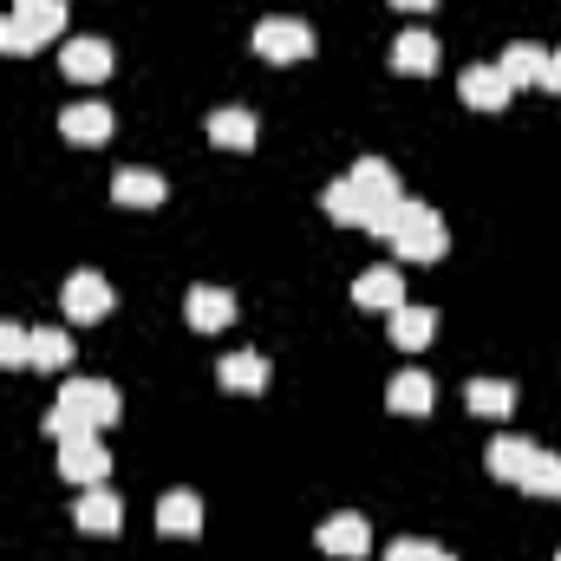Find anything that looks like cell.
<instances>
[{"mask_svg":"<svg viewBox=\"0 0 561 561\" xmlns=\"http://www.w3.org/2000/svg\"><path fill=\"white\" fill-rule=\"evenodd\" d=\"M490 477H503L529 496H561V457L529 444V437H496L490 444Z\"/></svg>","mask_w":561,"mask_h":561,"instance_id":"cell-1","label":"cell"},{"mask_svg":"<svg viewBox=\"0 0 561 561\" xmlns=\"http://www.w3.org/2000/svg\"><path fill=\"white\" fill-rule=\"evenodd\" d=\"M112 419H118V392L105 379H72V386H59V405L46 412V431L79 437V431H105Z\"/></svg>","mask_w":561,"mask_h":561,"instance_id":"cell-2","label":"cell"},{"mask_svg":"<svg viewBox=\"0 0 561 561\" xmlns=\"http://www.w3.org/2000/svg\"><path fill=\"white\" fill-rule=\"evenodd\" d=\"M386 236H392V249H399L405 262H437V255L450 249L444 216H437V209H424V203H399V209H392V222H386Z\"/></svg>","mask_w":561,"mask_h":561,"instance_id":"cell-3","label":"cell"},{"mask_svg":"<svg viewBox=\"0 0 561 561\" xmlns=\"http://www.w3.org/2000/svg\"><path fill=\"white\" fill-rule=\"evenodd\" d=\"M66 0H13V13L0 20V53H33L59 33Z\"/></svg>","mask_w":561,"mask_h":561,"instance_id":"cell-4","label":"cell"},{"mask_svg":"<svg viewBox=\"0 0 561 561\" xmlns=\"http://www.w3.org/2000/svg\"><path fill=\"white\" fill-rule=\"evenodd\" d=\"M59 470H66V483L92 490V483H105V477H112V450H105L92 431H79V437H59Z\"/></svg>","mask_w":561,"mask_h":561,"instance_id":"cell-5","label":"cell"},{"mask_svg":"<svg viewBox=\"0 0 561 561\" xmlns=\"http://www.w3.org/2000/svg\"><path fill=\"white\" fill-rule=\"evenodd\" d=\"M255 53H262V59H275V66H294V59H307V53H313V26L275 13V20H262V26H255Z\"/></svg>","mask_w":561,"mask_h":561,"instance_id":"cell-6","label":"cell"},{"mask_svg":"<svg viewBox=\"0 0 561 561\" xmlns=\"http://www.w3.org/2000/svg\"><path fill=\"white\" fill-rule=\"evenodd\" d=\"M346 183H353V190H359V196H366L386 222H392V209L405 203V196H399V176H392V163H386V157H359ZM379 236H386V229H379Z\"/></svg>","mask_w":561,"mask_h":561,"instance_id":"cell-7","label":"cell"},{"mask_svg":"<svg viewBox=\"0 0 561 561\" xmlns=\"http://www.w3.org/2000/svg\"><path fill=\"white\" fill-rule=\"evenodd\" d=\"M320 549L340 561H359L373 549V529H366V516H353V510H340V516H327L320 523Z\"/></svg>","mask_w":561,"mask_h":561,"instance_id":"cell-8","label":"cell"},{"mask_svg":"<svg viewBox=\"0 0 561 561\" xmlns=\"http://www.w3.org/2000/svg\"><path fill=\"white\" fill-rule=\"evenodd\" d=\"M66 313L72 320H105L112 313V280L99 275V268H79V275L66 280Z\"/></svg>","mask_w":561,"mask_h":561,"instance_id":"cell-9","label":"cell"},{"mask_svg":"<svg viewBox=\"0 0 561 561\" xmlns=\"http://www.w3.org/2000/svg\"><path fill=\"white\" fill-rule=\"evenodd\" d=\"M59 72H66L72 85H99V79L112 72V46H105V39H66Z\"/></svg>","mask_w":561,"mask_h":561,"instance_id":"cell-10","label":"cell"},{"mask_svg":"<svg viewBox=\"0 0 561 561\" xmlns=\"http://www.w3.org/2000/svg\"><path fill=\"white\" fill-rule=\"evenodd\" d=\"M457 92H463V105H477V112H503L516 85L503 79V66H470V72L457 79Z\"/></svg>","mask_w":561,"mask_h":561,"instance_id":"cell-11","label":"cell"},{"mask_svg":"<svg viewBox=\"0 0 561 561\" xmlns=\"http://www.w3.org/2000/svg\"><path fill=\"white\" fill-rule=\"evenodd\" d=\"M320 209H327L333 222H353V229H373V236L386 229V216H379V209H373V203H366V196H359V190H353L346 176H340V183H333V190L320 196Z\"/></svg>","mask_w":561,"mask_h":561,"instance_id":"cell-12","label":"cell"},{"mask_svg":"<svg viewBox=\"0 0 561 561\" xmlns=\"http://www.w3.org/2000/svg\"><path fill=\"white\" fill-rule=\"evenodd\" d=\"M236 320V294L229 287H190V327L196 333H222Z\"/></svg>","mask_w":561,"mask_h":561,"instance_id":"cell-13","label":"cell"},{"mask_svg":"<svg viewBox=\"0 0 561 561\" xmlns=\"http://www.w3.org/2000/svg\"><path fill=\"white\" fill-rule=\"evenodd\" d=\"M157 529H163V536H196V529H203V503H196V490H163V503H157Z\"/></svg>","mask_w":561,"mask_h":561,"instance_id":"cell-14","label":"cell"},{"mask_svg":"<svg viewBox=\"0 0 561 561\" xmlns=\"http://www.w3.org/2000/svg\"><path fill=\"white\" fill-rule=\"evenodd\" d=\"M112 196H118L125 209H157V203H163V176L144 170V163H131V170L112 176Z\"/></svg>","mask_w":561,"mask_h":561,"instance_id":"cell-15","label":"cell"},{"mask_svg":"<svg viewBox=\"0 0 561 561\" xmlns=\"http://www.w3.org/2000/svg\"><path fill=\"white\" fill-rule=\"evenodd\" d=\"M216 379H222L229 392H242V399H255V392L268 386V359H262V353H229V359L216 366Z\"/></svg>","mask_w":561,"mask_h":561,"instance_id":"cell-16","label":"cell"},{"mask_svg":"<svg viewBox=\"0 0 561 561\" xmlns=\"http://www.w3.org/2000/svg\"><path fill=\"white\" fill-rule=\"evenodd\" d=\"M125 523V503L105 490V483H92L85 496H79V529H92V536H112Z\"/></svg>","mask_w":561,"mask_h":561,"instance_id":"cell-17","label":"cell"},{"mask_svg":"<svg viewBox=\"0 0 561 561\" xmlns=\"http://www.w3.org/2000/svg\"><path fill=\"white\" fill-rule=\"evenodd\" d=\"M353 300L359 307H405V275L399 268H366L353 280Z\"/></svg>","mask_w":561,"mask_h":561,"instance_id":"cell-18","label":"cell"},{"mask_svg":"<svg viewBox=\"0 0 561 561\" xmlns=\"http://www.w3.org/2000/svg\"><path fill=\"white\" fill-rule=\"evenodd\" d=\"M59 131H66L72 144H105L112 138V112H105L99 99H92V105H72V112L59 118Z\"/></svg>","mask_w":561,"mask_h":561,"instance_id":"cell-19","label":"cell"},{"mask_svg":"<svg viewBox=\"0 0 561 561\" xmlns=\"http://www.w3.org/2000/svg\"><path fill=\"white\" fill-rule=\"evenodd\" d=\"M209 138L222 144V150H255V112H242V105H222V112L209 118Z\"/></svg>","mask_w":561,"mask_h":561,"instance_id":"cell-20","label":"cell"},{"mask_svg":"<svg viewBox=\"0 0 561 561\" xmlns=\"http://www.w3.org/2000/svg\"><path fill=\"white\" fill-rule=\"evenodd\" d=\"M542 59H549V53H542L536 39H516L496 66H503V79H510V85H542Z\"/></svg>","mask_w":561,"mask_h":561,"instance_id":"cell-21","label":"cell"},{"mask_svg":"<svg viewBox=\"0 0 561 561\" xmlns=\"http://www.w3.org/2000/svg\"><path fill=\"white\" fill-rule=\"evenodd\" d=\"M386 399H392V412H405V419H419V412H431V405H437V386H431L424 373H399Z\"/></svg>","mask_w":561,"mask_h":561,"instance_id":"cell-22","label":"cell"},{"mask_svg":"<svg viewBox=\"0 0 561 561\" xmlns=\"http://www.w3.org/2000/svg\"><path fill=\"white\" fill-rule=\"evenodd\" d=\"M66 359H72V333H59V327H33V353H26V366L59 373Z\"/></svg>","mask_w":561,"mask_h":561,"instance_id":"cell-23","label":"cell"},{"mask_svg":"<svg viewBox=\"0 0 561 561\" xmlns=\"http://www.w3.org/2000/svg\"><path fill=\"white\" fill-rule=\"evenodd\" d=\"M463 399H470L477 419H510V412H516V386H503V379H477Z\"/></svg>","mask_w":561,"mask_h":561,"instance_id":"cell-24","label":"cell"},{"mask_svg":"<svg viewBox=\"0 0 561 561\" xmlns=\"http://www.w3.org/2000/svg\"><path fill=\"white\" fill-rule=\"evenodd\" d=\"M431 333H437V313H431V307H392V340H399L405 353H419Z\"/></svg>","mask_w":561,"mask_h":561,"instance_id":"cell-25","label":"cell"},{"mask_svg":"<svg viewBox=\"0 0 561 561\" xmlns=\"http://www.w3.org/2000/svg\"><path fill=\"white\" fill-rule=\"evenodd\" d=\"M392 66H399V72H431V66H437V39H431L424 26L399 33V46H392Z\"/></svg>","mask_w":561,"mask_h":561,"instance_id":"cell-26","label":"cell"},{"mask_svg":"<svg viewBox=\"0 0 561 561\" xmlns=\"http://www.w3.org/2000/svg\"><path fill=\"white\" fill-rule=\"evenodd\" d=\"M26 353H33V327L0 320V366H26Z\"/></svg>","mask_w":561,"mask_h":561,"instance_id":"cell-27","label":"cell"},{"mask_svg":"<svg viewBox=\"0 0 561 561\" xmlns=\"http://www.w3.org/2000/svg\"><path fill=\"white\" fill-rule=\"evenodd\" d=\"M386 561H457L450 556V549H437V542H419V536H412V542H392V556Z\"/></svg>","mask_w":561,"mask_h":561,"instance_id":"cell-28","label":"cell"},{"mask_svg":"<svg viewBox=\"0 0 561 561\" xmlns=\"http://www.w3.org/2000/svg\"><path fill=\"white\" fill-rule=\"evenodd\" d=\"M542 92H561V53L542 59Z\"/></svg>","mask_w":561,"mask_h":561,"instance_id":"cell-29","label":"cell"},{"mask_svg":"<svg viewBox=\"0 0 561 561\" xmlns=\"http://www.w3.org/2000/svg\"><path fill=\"white\" fill-rule=\"evenodd\" d=\"M399 7H405V13H431V7H437V0H399Z\"/></svg>","mask_w":561,"mask_h":561,"instance_id":"cell-30","label":"cell"},{"mask_svg":"<svg viewBox=\"0 0 561 561\" xmlns=\"http://www.w3.org/2000/svg\"><path fill=\"white\" fill-rule=\"evenodd\" d=\"M556 561H561V556H556Z\"/></svg>","mask_w":561,"mask_h":561,"instance_id":"cell-31","label":"cell"}]
</instances>
